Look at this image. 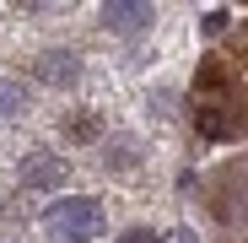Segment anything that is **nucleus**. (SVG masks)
Masks as SVG:
<instances>
[{
  "label": "nucleus",
  "mask_w": 248,
  "mask_h": 243,
  "mask_svg": "<svg viewBox=\"0 0 248 243\" xmlns=\"http://www.w3.org/2000/svg\"><path fill=\"white\" fill-rule=\"evenodd\" d=\"M194 130H200L205 141H227V135H232V125H227V113H221L216 103H200V108H194Z\"/></svg>",
  "instance_id": "5"
},
{
  "label": "nucleus",
  "mask_w": 248,
  "mask_h": 243,
  "mask_svg": "<svg viewBox=\"0 0 248 243\" xmlns=\"http://www.w3.org/2000/svg\"><path fill=\"white\" fill-rule=\"evenodd\" d=\"M22 108H27V87L11 81V76H0V119H16Z\"/></svg>",
  "instance_id": "6"
},
{
  "label": "nucleus",
  "mask_w": 248,
  "mask_h": 243,
  "mask_svg": "<svg viewBox=\"0 0 248 243\" xmlns=\"http://www.w3.org/2000/svg\"><path fill=\"white\" fill-rule=\"evenodd\" d=\"M44 227H49L54 238H70V243L97 238V232H103V206H97V200H81V194H65L60 206H49Z\"/></svg>",
  "instance_id": "1"
},
{
  "label": "nucleus",
  "mask_w": 248,
  "mask_h": 243,
  "mask_svg": "<svg viewBox=\"0 0 248 243\" xmlns=\"http://www.w3.org/2000/svg\"><path fill=\"white\" fill-rule=\"evenodd\" d=\"M103 27H113V32L151 27V0H108V6H103Z\"/></svg>",
  "instance_id": "3"
},
{
  "label": "nucleus",
  "mask_w": 248,
  "mask_h": 243,
  "mask_svg": "<svg viewBox=\"0 0 248 243\" xmlns=\"http://www.w3.org/2000/svg\"><path fill=\"white\" fill-rule=\"evenodd\" d=\"M38 76L49 81V87H76V76H81V65L65 54V49H49V54H38Z\"/></svg>",
  "instance_id": "4"
},
{
  "label": "nucleus",
  "mask_w": 248,
  "mask_h": 243,
  "mask_svg": "<svg viewBox=\"0 0 248 243\" xmlns=\"http://www.w3.org/2000/svg\"><path fill=\"white\" fill-rule=\"evenodd\" d=\"M70 173H65V162L54 157V151H27L22 157V184L27 189H54V184H65Z\"/></svg>",
  "instance_id": "2"
},
{
  "label": "nucleus",
  "mask_w": 248,
  "mask_h": 243,
  "mask_svg": "<svg viewBox=\"0 0 248 243\" xmlns=\"http://www.w3.org/2000/svg\"><path fill=\"white\" fill-rule=\"evenodd\" d=\"M65 130H70V135H81V141H92V135H97V119H87V113H81V119H70Z\"/></svg>",
  "instance_id": "8"
},
{
  "label": "nucleus",
  "mask_w": 248,
  "mask_h": 243,
  "mask_svg": "<svg viewBox=\"0 0 248 243\" xmlns=\"http://www.w3.org/2000/svg\"><path fill=\"white\" fill-rule=\"evenodd\" d=\"M200 87H205V92H221V87H227L221 65H200Z\"/></svg>",
  "instance_id": "7"
},
{
  "label": "nucleus",
  "mask_w": 248,
  "mask_h": 243,
  "mask_svg": "<svg viewBox=\"0 0 248 243\" xmlns=\"http://www.w3.org/2000/svg\"><path fill=\"white\" fill-rule=\"evenodd\" d=\"M173 243H194V232H178V238H173Z\"/></svg>",
  "instance_id": "10"
},
{
  "label": "nucleus",
  "mask_w": 248,
  "mask_h": 243,
  "mask_svg": "<svg viewBox=\"0 0 248 243\" xmlns=\"http://www.w3.org/2000/svg\"><path fill=\"white\" fill-rule=\"evenodd\" d=\"M119 243H156V227H135V232H124Z\"/></svg>",
  "instance_id": "9"
}]
</instances>
